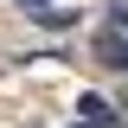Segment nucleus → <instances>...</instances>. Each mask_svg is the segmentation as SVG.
<instances>
[{
	"label": "nucleus",
	"instance_id": "obj_3",
	"mask_svg": "<svg viewBox=\"0 0 128 128\" xmlns=\"http://www.w3.org/2000/svg\"><path fill=\"white\" fill-rule=\"evenodd\" d=\"M19 6H26L32 19H45V26H64V19H70V13H58V6H45V0H19Z\"/></svg>",
	"mask_w": 128,
	"mask_h": 128
},
{
	"label": "nucleus",
	"instance_id": "obj_2",
	"mask_svg": "<svg viewBox=\"0 0 128 128\" xmlns=\"http://www.w3.org/2000/svg\"><path fill=\"white\" fill-rule=\"evenodd\" d=\"M96 51H102V64L128 70V38H122V26H109V32H102V38H96Z\"/></svg>",
	"mask_w": 128,
	"mask_h": 128
},
{
	"label": "nucleus",
	"instance_id": "obj_1",
	"mask_svg": "<svg viewBox=\"0 0 128 128\" xmlns=\"http://www.w3.org/2000/svg\"><path fill=\"white\" fill-rule=\"evenodd\" d=\"M77 115H83L90 128H115V115H109V96H96V90H83V96H77Z\"/></svg>",
	"mask_w": 128,
	"mask_h": 128
}]
</instances>
